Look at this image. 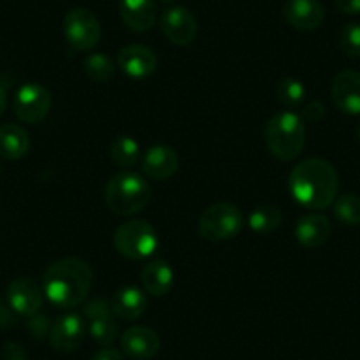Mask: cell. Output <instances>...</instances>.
Listing matches in <instances>:
<instances>
[{
    "instance_id": "1",
    "label": "cell",
    "mask_w": 360,
    "mask_h": 360,
    "mask_svg": "<svg viewBox=\"0 0 360 360\" xmlns=\"http://www.w3.org/2000/svg\"><path fill=\"white\" fill-rule=\"evenodd\" d=\"M288 188L293 198L302 207L323 210L338 198L339 176L330 162L320 158H311L299 162L290 172Z\"/></svg>"
},
{
    "instance_id": "2",
    "label": "cell",
    "mask_w": 360,
    "mask_h": 360,
    "mask_svg": "<svg viewBox=\"0 0 360 360\" xmlns=\"http://www.w3.org/2000/svg\"><path fill=\"white\" fill-rule=\"evenodd\" d=\"M94 274L89 263L76 256L51 263L43 274V292L58 309L78 307L92 288Z\"/></svg>"
},
{
    "instance_id": "3",
    "label": "cell",
    "mask_w": 360,
    "mask_h": 360,
    "mask_svg": "<svg viewBox=\"0 0 360 360\" xmlns=\"http://www.w3.org/2000/svg\"><path fill=\"white\" fill-rule=\"evenodd\" d=\"M265 143L279 161H293L306 145V122L293 112H279L265 127Z\"/></svg>"
},
{
    "instance_id": "4",
    "label": "cell",
    "mask_w": 360,
    "mask_h": 360,
    "mask_svg": "<svg viewBox=\"0 0 360 360\" xmlns=\"http://www.w3.org/2000/svg\"><path fill=\"white\" fill-rule=\"evenodd\" d=\"M152 189L145 176L133 172L113 175L105 188V202L117 216H134L148 205Z\"/></svg>"
},
{
    "instance_id": "5",
    "label": "cell",
    "mask_w": 360,
    "mask_h": 360,
    "mask_svg": "<svg viewBox=\"0 0 360 360\" xmlns=\"http://www.w3.org/2000/svg\"><path fill=\"white\" fill-rule=\"evenodd\" d=\"M158 231L143 219H131L120 224L113 235V245L127 259H145L158 249Z\"/></svg>"
},
{
    "instance_id": "6",
    "label": "cell",
    "mask_w": 360,
    "mask_h": 360,
    "mask_svg": "<svg viewBox=\"0 0 360 360\" xmlns=\"http://www.w3.org/2000/svg\"><path fill=\"white\" fill-rule=\"evenodd\" d=\"M244 228V216L233 203H212L203 210L198 221V231L205 240L223 242L235 238Z\"/></svg>"
},
{
    "instance_id": "7",
    "label": "cell",
    "mask_w": 360,
    "mask_h": 360,
    "mask_svg": "<svg viewBox=\"0 0 360 360\" xmlns=\"http://www.w3.org/2000/svg\"><path fill=\"white\" fill-rule=\"evenodd\" d=\"M62 32L65 41L78 51L94 50L101 41V25L98 16L85 8H75L64 16Z\"/></svg>"
},
{
    "instance_id": "8",
    "label": "cell",
    "mask_w": 360,
    "mask_h": 360,
    "mask_svg": "<svg viewBox=\"0 0 360 360\" xmlns=\"http://www.w3.org/2000/svg\"><path fill=\"white\" fill-rule=\"evenodd\" d=\"M13 110L23 124H39L51 110L50 90L41 83H27L16 92Z\"/></svg>"
},
{
    "instance_id": "9",
    "label": "cell",
    "mask_w": 360,
    "mask_h": 360,
    "mask_svg": "<svg viewBox=\"0 0 360 360\" xmlns=\"http://www.w3.org/2000/svg\"><path fill=\"white\" fill-rule=\"evenodd\" d=\"M83 318L86 320L90 338L98 345L110 346L119 339V323H117L115 314L106 300H90L83 307Z\"/></svg>"
},
{
    "instance_id": "10",
    "label": "cell",
    "mask_w": 360,
    "mask_h": 360,
    "mask_svg": "<svg viewBox=\"0 0 360 360\" xmlns=\"http://www.w3.org/2000/svg\"><path fill=\"white\" fill-rule=\"evenodd\" d=\"M162 34L175 46H188L198 36V22L188 8L173 6L168 8L159 18Z\"/></svg>"
},
{
    "instance_id": "11",
    "label": "cell",
    "mask_w": 360,
    "mask_h": 360,
    "mask_svg": "<svg viewBox=\"0 0 360 360\" xmlns=\"http://www.w3.org/2000/svg\"><path fill=\"white\" fill-rule=\"evenodd\" d=\"M6 300L8 306L20 316L32 318L39 314L43 307V290L34 279L16 278L8 285Z\"/></svg>"
},
{
    "instance_id": "12",
    "label": "cell",
    "mask_w": 360,
    "mask_h": 360,
    "mask_svg": "<svg viewBox=\"0 0 360 360\" xmlns=\"http://www.w3.org/2000/svg\"><path fill=\"white\" fill-rule=\"evenodd\" d=\"M85 332V318L82 314L69 313L55 320V323L50 328V334H48V339H50V345L57 352H72L83 342Z\"/></svg>"
},
{
    "instance_id": "13",
    "label": "cell",
    "mask_w": 360,
    "mask_h": 360,
    "mask_svg": "<svg viewBox=\"0 0 360 360\" xmlns=\"http://www.w3.org/2000/svg\"><path fill=\"white\" fill-rule=\"evenodd\" d=\"M330 96L339 112L346 115H360V72H338L332 79Z\"/></svg>"
},
{
    "instance_id": "14",
    "label": "cell",
    "mask_w": 360,
    "mask_h": 360,
    "mask_svg": "<svg viewBox=\"0 0 360 360\" xmlns=\"http://www.w3.org/2000/svg\"><path fill=\"white\" fill-rule=\"evenodd\" d=\"M283 15L295 30L313 32L323 23L325 9L320 0H286Z\"/></svg>"
},
{
    "instance_id": "15",
    "label": "cell",
    "mask_w": 360,
    "mask_h": 360,
    "mask_svg": "<svg viewBox=\"0 0 360 360\" xmlns=\"http://www.w3.org/2000/svg\"><path fill=\"white\" fill-rule=\"evenodd\" d=\"M119 68L133 79L148 78L158 69V55L145 44H129L119 53Z\"/></svg>"
},
{
    "instance_id": "16",
    "label": "cell",
    "mask_w": 360,
    "mask_h": 360,
    "mask_svg": "<svg viewBox=\"0 0 360 360\" xmlns=\"http://www.w3.org/2000/svg\"><path fill=\"white\" fill-rule=\"evenodd\" d=\"M180 158L169 145H154L141 158V172L150 180H168L179 172Z\"/></svg>"
},
{
    "instance_id": "17",
    "label": "cell",
    "mask_w": 360,
    "mask_h": 360,
    "mask_svg": "<svg viewBox=\"0 0 360 360\" xmlns=\"http://www.w3.org/2000/svg\"><path fill=\"white\" fill-rule=\"evenodd\" d=\"M120 348L124 355L134 360L152 359L161 348V339L154 328L131 327L120 338Z\"/></svg>"
},
{
    "instance_id": "18",
    "label": "cell",
    "mask_w": 360,
    "mask_h": 360,
    "mask_svg": "<svg viewBox=\"0 0 360 360\" xmlns=\"http://www.w3.org/2000/svg\"><path fill=\"white\" fill-rule=\"evenodd\" d=\"M120 18L133 32H147L158 20L154 0H120Z\"/></svg>"
},
{
    "instance_id": "19",
    "label": "cell",
    "mask_w": 360,
    "mask_h": 360,
    "mask_svg": "<svg viewBox=\"0 0 360 360\" xmlns=\"http://www.w3.org/2000/svg\"><path fill=\"white\" fill-rule=\"evenodd\" d=\"M332 233V223L323 214H306L295 224V237L304 248H320Z\"/></svg>"
},
{
    "instance_id": "20",
    "label": "cell",
    "mask_w": 360,
    "mask_h": 360,
    "mask_svg": "<svg viewBox=\"0 0 360 360\" xmlns=\"http://www.w3.org/2000/svg\"><path fill=\"white\" fill-rule=\"evenodd\" d=\"M148 299L147 293L143 290L136 288V286H126V288H120L119 292H115L113 295L112 307L115 318L124 321H133L138 320L141 314L147 311Z\"/></svg>"
},
{
    "instance_id": "21",
    "label": "cell",
    "mask_w": 360,
    "mask_h": 360,
    "mask_svg": "<svg viewBox=\"0 0 360 360\" xmlns=\"http://www.w3.org/2000/svg\"><path fill=\"white\" fill-rule=\"evenodd\" d=\"M172 266L162 259H152L141 269V285H143L145 293L152 297H165L168 295L173 286Z\"/></svg>"
},
{
    "instance_id": "22",
    "label": "cell",
    "mask_w": 360,
    "mask_h": 360,
    "mask_svg": "<svg viewBox=\"0 0 360 360\" xmlns=\"http://www.w3.org/2000/svg\"><path fill=\"white\" fill-rule=\"evenodd\" d=\"M30 147V138L25 127L18 124H2L0 126V158L8 161H18L25 158Z\"/></svg>"
},
{
    "instance_id": "23",
    "label": "cell",
    "mask_w": 360,
    "mask_h": 360,
    "mask_svg": "<svg viewBox=\"0 0 360 360\" xmlns=\"http://www.w3.org/2000/svg\"><path fill=\"white\" fill-rule=\"evenodd\" d=\"M140 155V143L127 134H120L110 145V159L122 169H131L133 166H136Z\"/></svg>"
},
{
    "instance_id": "24",
    "label": "cell",
    "mask_w": 360,
    "mask_h": 360,
    "mask_svg": "<svg viewBox=\"0 0 360 360\" xmlns=\"http://www.w3.org/2000/svg\"><path fill=\"white\" fill-rule=\"evenodd\" d=\"M283 214L278 207L274 205H262L256 207L251 214H249L248 224L255 233L266 235L278 230L281 226Z\"/></svg>"
},
{
    "instance_id": "25",
    "label": "cell",
    "mask_w": 360,
    "mask_h": 360,
    "mask_svg": "<svg viewBox=\"0 0 360 360\" xmlns=\"http://www.w3.org/2000/svg\"><path fill=\"white\" fill-rule=\"evenodd\" d=\"M83 69L92 82L108 83L115 76V64L105 53H90L83 60Z\"/></svg>"
},
{
    "instance_id": "26",
    "label": "cell",
    "mask_w": 360,
    "mask_h": 360,
    "mask_svg": "<svg viewBox=\"0 0 360 360\" xmlns=\"http://www.w3.org/2000/svg\"><path fill=\"white\" fill-rule=\"evenodd\" d=\"M334 216L346 226H356L360 224V196L353 193L338 196L334 200Z\"/></svg>"
},
{
    "instance_id": "27",
    "label": "cell",
    "mask_w": 360,
    "mask_h": 360,
    "mask_svg": "<svg viewBox=\"0 0 360 360\" xmlns=\"http://www.w3.org/2000/svg\"><path fill=\"white\" fill-rule=\"evenodd\" d=\"M276 92H278L279 103L288 110L300 106V103L306 98V86L297 78H283L276 86Z\"/></svg>"
},
{
    "instance_id": "28",
    "label": "cell",
    "mask_w": 360,
    "mask_h": 360,
    "mask_svg": "<svg viewBox=\"0 0 360 360\" xmlns=\"http://www.w3.org/2000/svg\"><path fill=\"white\" fill-rule=\"evenodd\" d=\"M339 48L349 58L360 57V23H346L339 32Z\"/></svg>"
},
{
    "instance_id": "29",
    "label": "cell",
    "mask_w": 360,
    "mask_h": 360,
    "mask_svg": "<svg viewBox=\"0 0 360 360\" xmlns=\"http://www.w3.org/2000/svg\"><path fill=\"white\" fill-rule=\"evenodd\" d=\"M323 117H325L323 103L316 101V99H313V101H309L306 106H304L302 115H300V119H302L304 122L314 124V122H320V120L323 119Z\"/></svg>"
},
{
    "instance_id": "30",
    "label": "cell",
    "mask_w": 360,
    "mask_h": 360,
    "mask_svg": "<svg viewBox=\"0 0 360 360\" xmlns=\"http://www.w3.org/2000/svg\"><path fill=\"white\" fill-rule=\"evenodd\" d=\"M25 349L16 342H6L2 346V360H25Z\"/></svg>"
},
{
    "instance_id": "31",
    "label": "cell",
    "mask_w": 360,
    "mask_h": 360,
    "mask_svg": "<svg viewBox=\"0 0 360 360\" xmlns=\"http://www.w3.org/2000/svg\"><path fill=\"white\" fill-rule=\"evenodd\" d=\"M335 8L345 15H360V0H335Z\"/></svg>"
},
{
    "instance_id": "32",
    "label": "cell",
    "mask_w": 360,
    "mask_h": 360,
    "mask_svg": "<svg viewBox=\"0 0 360 360\" xmlns=\"http://www.w3.org/2000/svg\"><path fill=\"white\" fill-rule=\"evenodd\" d=\"M90 360H124V355L113 348H105L101 349V352L96 353Z\"/></svg>"
},
{
    "instance_id": "33",
    "label": "cell",
    "mask_w": 360,
    "mask_h": 360,
    "mask_svg": "<svg viewBox=\"0 0 360 360\" xmlns=\"http://www.w3.org/2000/svg\"><path fill=\"white\" fill-rule=\"evenodd\" d=\"M6 108H8V92H6L4 86L0 85V115L6 112Z\"/></svg>"
},
{
    "instance_id": "34",
    "label": "cell",
    "mask_w": 360,
    "mask_h": 360,
    "mask_svg": "<svg viewBox=\"0 0 360 360\" xmlns=\"http://www.w3.org/2000/svg\"><path fill=\"white\" fill-rule=\"evenodd\" d=\"M356 138H359V143H360V126H359V129H356Z\"/></svg>"
},
{
    "instance_id": "35",
    "label": "cell",
    "mask_w": 360,
    "mask_h": 360,
    "mask_svg": "<svg viewBox=\"0 0 360 360\" xmlns=\"http://www.w3.org/2000/svg\"><path fill=\"white\" fill-rule=\"evenodd\" d=\"M162 2H173V0H162Z\"/></svg>"
},
{
    "instance_id": "36",
    "label": "cell",
    "mask_w": 360,
    "mask_h": 360,
    "mask_svg": "<svg viewBox=\"0 0 360 360\" xmlns=\"http://www.w3.org/2000/svg\"><path fill=\"white\" fill-rule=\"evenodd\" d=\"M0 173H2V166H0Z\"/></svg>"
}]
</instances>
